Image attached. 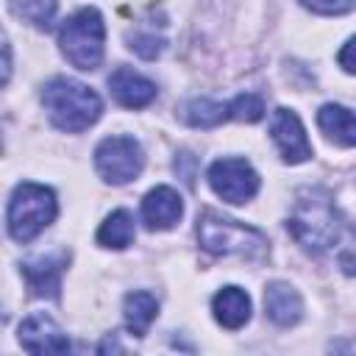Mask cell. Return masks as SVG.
Masks as SVG:
<instances>
[{
	"instance_id": "7402d4cb",
	"label": "cell",
	"mask_w": 356,
	"mask_h": 356,
	"mask_svg": "<svg viewBox=\"0 0 356 356\" xmlns=\"http://www.w3.org/2000/svg\"><path fill=\"white\" fill-rule=\"evenodd\" d=\"M8 78H11V44L6 31L0 28V86H6Z\"/></svg>"
},
{
	"instance_id": "603a6c76",
	"label": "cell",
	"mask_w": 356,
	"mask_h": 356,
	"mask_svg": "<svg viewBox=\"0 0 356 356\" xmlns=\"http://www.w3.org/2000/svg\"><path fill=\"white\" fill-rule=\"evenodd\" d=\"M350 50H353V39H348V42H345V47H342V53H339V61H342V70H345V72H353Z\"/></svg>"
},
{
	"instance_id": "6da1fadb",
	"label": "cell",
	"mask_w": 356,
	"mask_h": 356,
	"mask_svg": "<svg viewBox=\"0 0 356 356\" xmlns=\"http://www.w3.org/2000/svg\"><path fill=\"white\" fill-rule=\"evenodd\" d=\"M342 217L334 206V197L323 186H306L298 192L292 214L286 220V231L303 245L309 253L331 250L342 236Z\"/></svg>"
},
{
	"instance_id": "7c38bea8",
	"label": "cell",
	"mask_w": 356,
	"mask_h": 356,
	"mask_svg": "<svg viewBox=\"0 0 356 356\" xmlns=\"http://www.w3.org/2000/svg\"><path fill=\"white\" fill-rule=\"evenodd\" d=\"M184 214V197L172 186H156L142 197V220L150 231L172 228Z\"/></svg>"
},
{
	"instance_id": "9a60e30c",
	"label": "cell",
	"mask_w": 356,
	"mask_h": 356,
	"mask_svg": "<svg viewBox=\"0 0 356 356\" xmlns=\"http://www.w3.org/2000/svg\"><path fill=\"white\" fill-rule=\"evenodd\" d=\"M211 312H214V320L222 328L236 331L250 320V298L239 286H222L211 298Z\"/></svg>"
},
{
	"instance_id": "ba28073f",
	"label": "cell",
	"mask_w": 356,
	"mask_h": 356,
	"mask_svg": "<svg viewBox=\"0 0 356 356\" xmlns=\"http://www.w3.org/2000/svg\"><path fill=\"white\" fill-rule=\"evenodd\" d=\"M206 178H209V186L214 189V195L234 206L248 203L259 192V172L245 159H234V156L217 159L209 167Z\"/></svg>"
},
{
	"instance_id": "e0dca14e",
	"label": "cell",
	"mask_w": 356,
	"mask_h": 356,
	"mask_svg": "<svg viewBox=\"0 0 356 356\" xmlns=\"http://www.w3.org/2000/svg\"><path fill=\"white\" fill-rule=\"evenodd\" d=\"M122 314H125V325L128 331H134L136 337H145L150 323L156 320L159 314V303L150 292H128L125 295V303H122Z\"/></svg>"
},
{
	"instance_id": "7a4b0ae2",
	"label": "cell",
	"mask_w": 356,
	"mask_h": 356,
	"mask_svg": "<svg viewBox=\"0 0 356 356\" xmlns=\"http://www.w3.org/2000/svg\"><path fill=\"white\" fill-rule=\"evenodd\" d=\"M42 106L50 122L64 134H81L100 120L103 100L75 78H50L42 86Z\"/></svg>"
},
{
	"instance_id": "4fadbf2b",
	"label": "cell",
	"mask_w": 356,
	"mask_h": 356,
	"mask_svg": "<svg viewBox=\"0 0 356 356\" xmlns=\"http://www.w3.org/2000/svg\"><path fill=\"white\" fill-rule=\"evenodd\" d=\"M108 92L125 108H145L147 103L156 100V83L150 78L134 72L131 67H117L108 75Z\"/></svg>"
},
{
	"instance_id": "5bb4252c",
	"label": "cell",
	"mask_w": 356,
	"mask_h": 356,
	"mask_svg": "<svg viewBox=\"0 0 356 356\" xmlns=\"http://www.w3.org/2000/svg\"><path fill=\"white\" fill-rule=\"evenodd\" d=\"M264 312L278 328H289L303 317V300L295 286L284 281H273L264 289Z\"/></svg>"
},
{
	"instance_id": "8992f818",
	"label": "cell",
	"mask_w": 356,
	"mask_h": 356,
	"mask_svg": "<svg viewBox=\"0 0 356 356\" xmlns=\"http://www.w3.org/2000/svg\"><path fill=\"white\" fill-rule=\"evenodd\" d=\"M264 117V100L259 95H236L228 103H217L209 97H189L181 103V120L192 128H217L228 120L259 122Z\"/></svg>"
},
{
	"instance_id": "30bf717a",
	"label": "cell",
	"mask_w": 356,
	"mask_h": 356,
	"mask_svg": "<svg viewBox=\"0 0 356 356\" xmlns=\"http://www.w3.org/2000/svg\"><path fill=\"white\" fill-rule=\"evenodd\" d=\"M19 345L28 350V353H67L70 350V339L67 334L58 328V323L44 314V312H36V314H28L22 323H19Z\"/></svg>"
},
{
	"instance_id": "8fae6325",
	"label": "cell",
	"mask_w": 356,
	"mask_h": 356,
	"mask_svg": "<svg viewBox=\"0 0 356 356\" xmlns=\"http://www.w3.org/2000/svg\"><path fill=\"white\" fill-rule=\"evenodd\" d=\"M64 264H67L64 253L36 256V259H25L19 264V273H22V278H25V284H28L33 298H58Z\"/></svg>"
},
{
	"instance_id": "44dd1931",
	"label": "cell",
	"mask_w": 356,
	"mask_h": 356,
	"mask_svg": "<svg viewBox=\"0 0 356 356\" xmlns=\"http://www.w3.org/2000/svg\"><path fill=\"white\" fill-rule=\"evenodd\" d=\"M306 8H312V11H317V14H348L350 8H353V0H300Z\"/></svg>"
},
{
	"instance_id": "277c9868",
	"label": "cell",
	"mask_w": 356,
	"mask_h": 356,
	"mask_svg": "<svg viewBox=\"0 0 356 356\" xmlns=\"http://www.w3.org/2000/svg\"><path fill=\"white\" fill-rule=\"evenodd\" d=\"M56 211L58 206H56V195L50 186L31 184V181L17 184L8 200V214H6L11 239L31 242L56 220Z\"/></svg>"
},
{
	"instance_id": "ffe728a7",
	"label": "cell",
	"mask_w": 356,
	"mask_h": 356,
	"mask_svg": "<svg viewBox=\"0 0 356 356\" xmlns=\"http://www.w3.org/2000/svg\"><path fill=\"white\" fill-rule=\"evenodd\" d=\"M128 47L139 53L142 58H156L164 50V39L156 36L153 31H131L128 33Z\"/></svg>"
},
{
	"instance_id": "d6986e66",
	"label": "cell",
	"mask_w": 356,
	"mask_h": 356,
	"mask_svg": "<svg viewBox=\"0 0 356 356\" xmlns=\"http://www.w3.org/2000/svg\"><path fill=\"white\" fill-rule=\"evenodd\" d=\"M8 8L22 22H28L39 31H47L58 11V0H8Z\"/></svg>"
},
{
	"instance_id": "3957f363",
	"label": "cell",
	"mask_w": 356,
	"mask_h": 356,
	"mask_svg": "<svg viewBox=\"0 0 356 356\" xmlns=\"http://www.w3.org/2000/svg\"><path fill=\"white\" fill-rule=\"evenodd\" d=\"M197 242L203 250L214 256H245V259L267 256V236L259 228L222 217L217 211H203L197 217Z\"/></svg>"
},
{
	"instance_id": "9c48e42d",
	"label": "cell",
	"mask_w": 356,
	"mask_h": 356,
	"mask_svg": "<svg viewBox=\"0 0 356 356\" xmlns=\"http://www.w3.org/2000/svg\"><path fill=\"white\" fill-rule=\"evenodd\" d=\"M270 134H273V142H275V147L286 164H300V161L312 159L309 136L303 131L300 117L292 108H275Z\"/></svg>"
},
{
	"instance_id": "5b68a950",
	"label": "cell",
	"mask_w": 356,
	"mask_h": 356,
	"mask_svg": "<svg viewBox=\"0 0 356 356\" xmlns=\"http://www.w3.org/2000/svg\"><path fill=\"white\" fill-rule=\"evenodd\" d=\"M58 44L64 58L72 67L83 72L97 70L103 61V44H106V25L100 11L86 6V8H78L72 17H67L58 31Z\"/></svg>"
},
{
	"instance_id": "ac0fdd59",
	"label": "cell",
	"mask_w": 356,
	"mask_h": 356,
	"mask_svg": "<svg viewBox=\"0 0 356 356\" xmlns=\"http://www.w3.org/2000/svg\"><path fill=\"white\" fill-rule=\"evenodd\" d=\"M134 234H136V228H134V214H131L128 209H117V211H111V214L100 222V228H97V242H100L103 248L122 250V248H128V245L134 242Z\"/></svg>"
},
{
	"instance_id": "52a82bcc",
	"label": "cell",
	"mask_w": 356,
	"mask_h": 356,
	"mask_svg": "<svg viewBox=\"0 0 356 356\" xmlns=\"http://www.w3.org/2000/svg\"><path fill=\"white\" fill-rule=\"evenodd\" d=\"M95 167L106 184L122 186L139 178L145 167V150L134 136H106L95 147Z\"/></svg>"
},
{
	"instance_id": "2e32d148",
	"label": "cell",
	"mask_w": 356,
	"mask_h": 356,
	"mask_svg": "<svg viewBox=\"0 0 356 356\" xmlns=\"http://www.w3.org/2000/svg\"><path fill=\"white\" fill-rule=\"evenodd\" d=\"M317 125L331 142H337L342 147L356 145V125H353V111L350 108L337 106V103H325L317 111Z\"/></svg>"
}]
</instances>
